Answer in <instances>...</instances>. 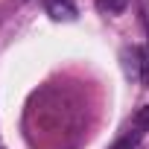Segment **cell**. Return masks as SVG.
Listing matches in <instances>:
<instances>
[{"label":"cell","mask_w":149,"mask_h":149,"mask_svg":"<svg viewBox=\"0 0 149 149\" xmlns=\"http://www.w3.org/2000/svg\"><path fill=\"white\" fill-rule=\"evenodd\" d=\"M44 9L53 21H76L79 12L73 6V0H44Z\"/></svg>","instance_id":"cell-3"},{"label":"cell","mask_w":149,"mask_h":149,"mask_svg":"<svg viewBox=\"0 0 149 149\" xmlns=\"http://www.w3.org/2000/svg\"><path fill=\"white\" fill-rule=\"evenodd\" d=\"M123 58V70L132 82H140L143 88H149V53L143 47H126L120 53Z\"/></svg>","instance_id":"cell-1"},{"label":"cell","mask_w":149,"mask_h":149,"mask_svg":"<svg viewBox=\"0 0 149 149\" xmlns=\"http://www.w3.org/2000/svg\"><path fill=\"white\" fill-rule=\"evenodd\" d=\"M0 149H3V146H0Z\"/></svg>","instance_id":"cell-5"},{"label":"cell","mask_w":149,"mask_h":149,"mask_svg":"<svg viewBox=\"0 0 149 149\" xmlns=\"http://www.w3.org/2000/svg\"><path fill=\"white\" fill-rule=\"evenodd\" d=\"M97 9L105 15H120L126 9V0H97Z\"/></svg>","instance_id":"cell-4"},{"label":"cell","mask_w":149,"mask_h":149,"mask_svg":"<svg viewBox=\"0 0 149 149\" xmlns=\"http://www.w3.org/2000/svg\"><path fill=\"white\" fill-rule=\"evenodd\" d=\"M146 132H149V105H140V108L132 114V123H129L126 134L117 140L114 149H137V143L143 140Z\"/></svg>","instance_id":"cell-2"}]
</instances>
